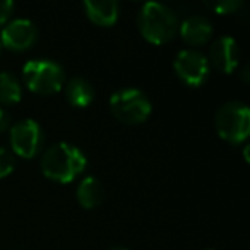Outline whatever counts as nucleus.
Returning <instances> with one entry per match:
<instances>
[{"instance_id": "obj_16", "label": "nucleus", "mask_w": 250, "mask_h": 250, "mask_svg": "<svg viewBox=\"0 0 250 250\" xmlns=\"http://www.w3.org/2000/svg\"><path fill=\"white\" fill-rule=\"evenodd\" d=\"M16 167V158L11 149L5 146H0V178L7 177L14 171Z\"/></svg>"}, {"instance_id": "obj_19", "label": "nucleus", "mask_w": 250, "mask_h": 250, "mask_svg": "<svg viewBox=\"0 0 250 250\" xmlns=\"http://www.w3.org/2000/svg\"><path fill=\"white\" fill-rule=\"evenodd\" d=\"M242 79H243V83H249V65H245V67H243Z\"/></svg>"}, {"instance_id": "obj_4", "label": "nucleus", "mask_w": 250, "mask_h": 250, "mask_svg": "<svg viewBox=\"0 0 250 250\" xmlns=\"http://www.w3.org/2000/svg\"><path fill=\"white\" fill-rule=\"evenodd\" d=\"M216 130L219 137L231 144L247 141L250 132V110L243 101H226L216 111Z\"/></svg>"}, {"instance_id": "obj_7", "label": "nucleus", "mask_w": 250, "mask_h": 250, "mask_svg": "<svg viewBox=\"0 0 250 250\" xmlns=\"http://www.w3.org/2000/svg\"><path fill=\"white\" fill-rule=\"evenodd\" d=\"M173 69L177 76L188 86H202L209 77L208 57L195 48L180 50L175 57Z\"/></svg>"}, {"instance_id": "obj_2", "label": "nucleus", "mask_w": 250, "mask_h": 250, "mask_svg": "<svg viewBox=\"0 0 250 250\" xmlns=\"http://www.w3.org/2000/svg\"><path fill=\"white\" fill-rule=\"evenodd\" d=\"M139 31L153 45H165L178 33V16L170 5L161 2H146L139 11Z\"/></svg>"}, {"instance_id": "obj_15", "label": "nucleus", "mask_w": 250, "mask_h": 250, "mask_svg": "<svg viewBox=\"0 0 250 250\" xmlns=\"http://www.w3.org/2000/svg\"><path fill=\"white\" fill-rule=\"evenodd\" d=\"M206 7L214 11L216 14H233L243 7L242 0H214V2H206Z\"/></svg>"}, {"instance_id": "obj_8", "label": "nucleus", "mask_w": 250, "mask_h": 250, "mask_svg": "<svg viewBox=\"0 0 250 250\" xmlns=\"http://www.w3.org/2000/svg\"><path fill=\"white\" fill-rule=\"evenodd\" d=\"M38 40V28L31 19L18 18L9 21L0 33V45L14 52H24L31 48Z\"/></svg>"}, {"instance_id": "obj_5", "label": "nucleus", "mask_w": 250, "mask_h": 250, "mask_svg": "<svg viewBox=\"0 0 250 250\" xmlns=\"http://www.w3.org/2000/svg\"><path fill=\"white\" fill-rule=\"evenodd\" d=\"M110 110L122 124L137 125L149 118L153 104L144 91L136 87H124L110 96Z\"/></svg>"}, {"instance_id": "obj_12", "label": "nucleus", "mask_w": 250, "mask_h": 250, "mask_svg": "<svg viewBox=\"0 0 250 250\" xmlns=\"http://www.w3.org/2000/svg\"><path fill=\"white\" fill-rule=\"evenodd\" d=\"M65 96L72 106L76 108H84L89 106L94 100V87L87 79L81 76L70 77L69 81H65Z\"/></svg>"}, {"instance_id": "obj_3", "label": "nucleus", "mask_w": 250, "mask_h": 250, "mask_svg": "<svg viewBox=\"0 0 250 250\" xmlns=\"http://www.w3.org/2000/svg\"><path fill=\"white\" fill-rule=\"evenodd\" d=\"M22 79L28 89L38 94H55L65 84V72L59 62L50 59L29 60L22 67Z\"/></svg>"}, {"instance_id": "obj_13", "label": "nucleus", "mask_w": 250, "mask_h": 250, "mask_svg": "<svg viewBox=\"0 0 250 250\" xmlns=\"http://www.w3.org/2000/svg\"><path fill=\"white\" fill-rule=\"evenodd\" d=\"M103 185L96 177H84L77 187V201L84 209H94L103 201Z\"/></svg>"}, {"instance_id": "obj_1", "label": "nucleus", "mask_w": 250, "mask_h": 250, "mask_svg": "<svg viewBox=\"0 0 250 250\" xmlns=\"http://www.w3.org/2000/svg\"><path fill=\"white\" fill-rule=\"evenodd\" d=\"M87 160L83 151L69 143H55L42 154L40 168L46 178L59 184H70L86 170Z\"/></svg>"}, {"instance_id": "obj_20", "label": "nucleus", "mask_w": 250, "mask_h": 250, "mask_svg": "<svg viewBox=\"0 0 250 250\" xmlns=\"http://www.w3.org/2000/svg\"><path fill=\"white\" fill-rule=\"evenodd\" d=\"M106 250H127L125 247H110V249H106Z\"/></svg>"}, {"instance_id": "obj_17", "label": "nucleus", "mask_w": 250, "mask_h": 250, "mask_svg": "<svg viewBox=\"0 0 250 250\" xmlns=\"http://www.w3.org/2000/svg\"><path fill=\"white\" fill-rule=\"evenodd\" d=\"M14 11V2L11 0H0V26H5Z\"/></svg>"}, {"instance_id": "obj_18", "label": "nucleus", "mask_w": 250, "mask_h": 250, "mask_svg": "<svg viewBox=\"0 0 250 250\" xmlns=\"http://www.w3.org/2000/svg\"><path fill=\"white\" fill-rule=\"evenodd\" d=\"M11 124H12L11 113L5 108L0 106V132H5V130L11 129Z\"/></svg>"}, {"instance_id": "obj_6", "label": "nucleus", "mask_w": 250, "mask_h": 250, "mask_svg": "<svg viewBox=\"0 0 250 250\" xmlns=\"http://www.w3.org/2000/svg\"><path fill=\"white\" fill-rule=\"evenodd\" d=\"M45 143V132L42 125L33 118H24L11 125L12 153L21 158H33L42 151Z\"/></svg>"}, {"instance_id": "obj_10", "label": "nucleus", "mask_w": 250, "mask_h": 250, "mask_svg": "<svg viewBox=\"0 0 250 250\" xmlns=\"http://www.w3.org/2000/svg\"><path fill=\"white\" fill-rule=\"evenodd\" d=\"M178 31H180L182 38L185 40V43L192 46H201L211 40L212 22L206 16L190 14L182 21V24L178 26Z\"/></svg>"}, {"instance_id": "obj_9", "label": "nucleus", "mask_w": 250, "mask_h": 250, "mask_svg": "<svg viewBox=\"0 0 250 250\" xmlns=\"http://www.w3.org/2000/svg\"><path fill=\"white\" fill-rule=\"evenodd\" d=\"M208 62L223 74H231L240 63V46L231 36H219L211 43Z\"/></svg>"}, {"instance_id": "obj_14", "label": "nucleus", "mask_w": 250, "mask_h": 250, "mask_svg": "<svg viewBox=\"0 0 250 250\" xmlns=\"http://www.w3.org/2000/svg\"><path fill=\"white\" fill-rule=\"evenodd\" d=\"M22 96L21 81L12 72H0V103L16 104Z\"/></svg>"}, {"instance_id": "obj_11", "label": "nucleus", "mask_w": 250, "mask_h": 250, "mask_svg": "<svg viewBox=\"0 0 250 250\" xmlns=\"http://www.w3.org/2000/svg\"><path fill=\"white\" fill-rule=\"evenodd\" d=\"M86 16L98 26H111L118 19V4L115 0H86L83 4Z\"/></svg>"}]
</instances>
